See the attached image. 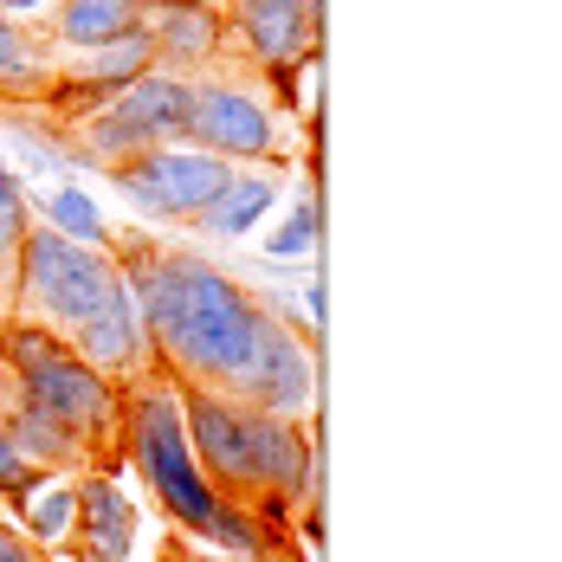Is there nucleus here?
<instances>
[{
  "mask_svg": "<svg viewBox=\"0 0 562 562\" xmlns=\"http://www.w3.org/2000/svg\"><path fill=\"white\" fill-rule=\"evenodd\" d=\"M226 33L252 71L284 85V71H311L324 40V0H233Z\"/></svg>",
  "mask_w": 562,
  "mask_h": 562,
  "instance_id": "nucleus-9",
  "label": "nucleus"
},
{
  "mask_svg": "<svg viewBox=\"0 0 562 562\" xmlns=\"http://www.w3.org/2000/svg\"><path fill=\"white\" fill-rule=\"evenodd\" d=\"M33 221H46L53 233L78 239V246H104V252H111V239H116L111 221L98 214V201H91L85 188H71V181H65V188H53L46 201H33Z\"/></svg>",
  "mask_w": 562,
  "mask_h": 562,
  "instance_id": "nucleus-19",
  "label": "nucleus"
},
{
  "mask_svg": "<svg viewBox=\"0 0 562 562\" xmlns=\"http://www.w3.org/2000/svg\"><path fill=\"white\" fill-rule=\"evenodd\" d=\"M7 505L20 510V530L33 543H65L71 537V517H78V479L71 472H40L26 492H13Z\"/></svg>",
  "mask_w": 562,
  "mask_h": 562,
  "instance_id": "nucleus-16",
  "label": "nucleus"
},
{
  "mask_svg": "<svg viewBox=\"0 0 562 562\" xmlns=\"http://www.w3.org/2000/svg\"><path fill=\"white\" fill-rule=\"evenodd\" d=\"M53 71H58L53 46L33 26H20V20L0 13V98L7 104H40L53 91Z\"/></svg>",
  "mask_w": 562,
  "mask_h": 562,
  "instance_id": "nucleus-15",
  "label": "nucleus"
},
{
  "mask_svg": "<svg viewBox=\"0 0 562 562\" xmlns=\"http://www.w3.org/2000/svg\"><path fill=\"white\" fill-rule=\"evenodd\" d=\"M143 26V7L136 0H58L40 26L46 46H65V53H85V46H104V40H123Z\"/></svg>",
  "mask_w": 562,
  "mask_h": 562,
  "instance_id": "nucleus-14",
  "label": "nucleus"
},
{
  "mask_svg": "<svg viewBox=\"0 0 562 562\" xmlns=\"http://www.w3.org/2000/svg\"><path fill=\"white\" fill-rule=\"evenodd\" d=\"M71 543H78V557L85 562H130V543H136V505L111 485V472L78 479Z\"/></svg>",
  "mask_w": 562,
  "mask_h": 562,
  "instance_id": "nucleus-12",
  "label": "nucleus"
},
{
  "mask_svg": "<svg viewBox=\"0 0 562 562\" xmlns=\"http://www.w3.org/2000/svg\"><path fill=\"white\" fill-rule=\"evenodd\" d=\"M65 342H71V349H78L98 375H111L116 389L156 369V342H149V324H143V311H136L130 284H116L111 304H104L98 317H85V324H78Z\"/></svg>",
  "mask_w": 562,
  "mask_h": 562,
  "instance_id": "nucleus-10",
  "label": "nucleus"
},
{
  "mask_svg": "<svg viewBox=\"0 0 562 562\" xmlns=\"http://www.w3.org/2000/svg\"><path fill=\"white\" fill-rule=\"evenodd\" d=\"M33 479H40V465H26V459H20V447L7 440V427H0V498H13V492H26Z\"/></svg>",
  "mask_w": 562,
  "mask_h": 562,
  "instance_id": "nucleus-21",
  "label": "nucleus"
},
{
  "mask_svg": "<svg viewBox=\"0 0 562 562\" xmlns=\"http://www.w3.org/2000/svg\"><path fill=\"white\" fill-rule=\"evenodd\" d=\"M58 0H0V13H7V20H20V26H33V33H40V26H46V13H53Z\"/></svg>",
  "mask_w": 562,
  "mask_h": 562,
  "instance_id": "nucleus-22",
  "label": "nucleus"
},
{
  "mask_svg": "<svg viewBox=\"0 0 562 562\" xmlns=\"http://www.w3.org/2000/svg\"><path fill=\"white\" fill-rule=\"evenodd\" d=\"M0 362L13 375V401H26L58 434H71L85 465L111 472L123 459V389L111 375H98L58 330H40L26 317L0 324Z\"/></svg>",
  "mask_w": 562,
  "mask_h": 562,
  "instance_id": "nucleus-2",
  "label": "nucleus"
},
{
  "mask_svg": "<svg viewBox=\"0 0 562 562\" xmlns=\"http://www.w3.org/2000/svg\"><path fill=\"white\" fill-rule=\"evenodd\" d=\"M181 143L226 156V162H252V169H284L291 143H284L279 104H272V78L252 71L246 58L233 53L221 65H207L188 91V123Z\"/></svg>",
  "mask_w": 562,
  "mask_h": 562,
  "instance_id": "nucleus-4",
  "label": "nucleus"
},
{
  "mask_svg": "<svg viewBox=\"0 0 562 562\" xmlns=\"http://www.w3.org/2000/svg\"><path fill=\"white\" fill-rule=\"evenodd\" d=\"M26 226H33V194L26 181L0 162V324H13V304H20V246H26Z\"/></svg>",
  "mask_w": 562,
  "mask_h": 562,
  "instance_id": "nucleus-17",
  "label": "nucleus"
},
{
  "mask_svg": "<svg viewBox=\"0 0 562 562\" xmlns=\"http://www.w3.org/2000/svg\"><path fill=\"white\" fill-rule=\"evenodd\" d=\"M317 233H324V214H317V181L304 175V188L291 194V207H284V221L266 233V259H279V266H291V259H304L311 246H317Z\"/></svg>",
  "mask_w": 562,
  "mask_h": 562,
  "instance_id": "nucleus-20",
  "label": "nucleus"
},
{
  "mask_svg": "<svg viewBox=\"0 0 562 562\" xmlns=\"http://www.w3.org/2000/svg\"><path fill=\"white\" fill-rule=\"evenodd\" d=\"M0 427H7V440L20 447V459L40 465V472H65V465L78 472V465H85V452L71 447V434H58L53 420L33 414L26 401H7V407H0Z\"/></svg>",
  "mask_w": 562,
  "mask_h": 562,
  "instance_id": "nucleus-18",
  "label": "nucleus"
},
{
  "mask_svg": "<svg viewBox=\"0 0 562 562\" xmlns=\"http://www.w3.org/2000/svg\"><path fill=\"white\" fill-rule=\"evenodd\" d=\"M111 252L123 266V284H130L143 324H149L156 369L175 375L181 389H233L246 356H252L266 297H252L233 272H221L214 259H201L175 239L116 233Z\"/></svg>",
  "mask_w": 562,
  "mask_h": 562,
  "instance_id": "nucleus-1",
  "label": "nucleus"
},
{
  "mask_svg": "<svg viewBox=\"0 0 562 562\" xmlns=\"http://www.w3.org/2000/svg\"><path fill=\"white\" fill-rule=\"evenodd\" d=\"M143 33L156 46V65L175 71V78H201L207 65L226 58V40H233L221 7H149Z\"/></svg>",
  "mask_w": 562,
  "mask_h": 562,
  "instance_id": "nucleus-11",
  "label": "nucleus"
},
{
  "mask_svg": "<svg viewBox=\"0 0 562 562\" xmlns=\"http://www.w3.org/2000/svg\"><path fill=\"white\" fill-rule=\"evenodd\" d=\"M104 175H111V188L136 207V214L188 226L226 188L233 162H226V156H207V149H194V143H156V149H136V156L104 162Z\"/></svg>",
  "mask_w": 562,
  "mask_h": 562,
  "instance_id": "nucleus-7",
  "label": "nucleus"
},
{
  "mask_svg": "<svg viewBox=\"0 0 562 562\" xmlns=\"http://www.w3.org/2000/svg\"><path fill=\"white\" fill-rule=\"evenodd\" d=\"M136 7H143V13H149V7H221V13H226L233 0H136Z\"/></svg>",
  "mask_w": 562,
  "mask_h": 562,
  "instance_id": "nucleus-25",
  "label": "nucleus"
},
{
  "mask_svg": "<svg viewBox=\"0 0 562 562\" xmlns=\"http://www.w3.org/2000/svg\"><path fill=\"white\" fill-rule=\"evenodd\" d=\"M279 194H284V169H252V162H233L226 188L188 226H194V233H207V239H246L252 226L279 207Z\"/></svg>",
  "mask_w": 562,
  "mask_h": 562,
  "instance_id": "nucleus-13",
  "label": "nucleus"
},
{
  "mask_svg": "<svg viewBox=\"0 0 562 562\" xmlns=\"http://www.w3.org/2000/svg\"><path fill=\"white\" fill-rule=\"evenodd\" d=\"M0 562H40V557H33V543H26L7 517H0Z\"/></svg>",
  "mask_w": 562,
  "mask_h": 562,
  "instance_id": "nucleus-23",
  "label": "nucleus"
},
{
  "mask_svg": "<svg viewBox=\"0 0 562 562\" xmlns=\"http://www.w3.org/2000/svg\"><path fill=\"white\" fill-rule=\"evenodd\" d=\"M162 562H239V557H194V550L181 543V530H175L169 543H162Z\"/></svg>",
  "mask_w": 562,
  "mask_h": 562,
  "instance_id": "nucleus-24",
  "label": "nucleus"
},
{
  "mask_svg": "<svg viewBox=\"0 0 562 562\" xmlns=\"http://www.w3.org/2000/svg\"><path fill=\"white\" fill-rule=\"evenodd\" d=\"M116 284H123L116 252L78 246V239L53 233L46 221H33L26 226V246H20V304H13V317L71 337L85 317H98L111 304Z\"/></svg>",
  "mask_w": 562,
  "mask_h": 562,
  "instance_id": "nucleus-5",
  "label": "nucleus"
},
{
  "mask_svg": "<svg viewBox=\"0 0 562 562\" xmlns=\"http://www.w3.org/2000/svg\"><path fill=\"white\" fill-rule=\"evenodd\" d=\"M188 91H194V78H175L162 65H149L143 78L116 85L104 111H91V116L71 123V156H78V162H116V156L156 149V143H181Z\"/></svg>",
  "mask_w": 562,
  "mask_h": 562,
  "instance_id": "nucleus-6",
  "label": "nucleus"
},
{
  "mask_svg": "<svg viewBox=\"0 0 562 562\" xmlns=\"http://www.w3.org/2000/svg\"><path fill=\"white\" fill-rule=\"evenodd\" d=\"M233 401L239 407H259V414H284V420H304L311 401H317V349H311V330H297L284 317V304H266L259 317V337H252V356L233 382Z\"/></svg>",
  "mask_w": 562,
  "mask_h": 562,
  "instance_id": "nucleus-8",
  "label": "nucleus"
},
{
  "mask_svg": "<svg viewBox=\"0 0 562 562\" xmlns=\"http://www.w3.org/2000/svg\"><path fill=\"white\" fill-rule=\"evenodd\" d=\"M123 459L143 472V485L156 492V505L169 510V524L181 537H207L214 543V524H221L226 498L207 485L201 459L188 447L181 394H175V375H162V369L123 382Z\"/></svg>",
  "mask_w": 562,
  "mask_h": 562,
  "instance_id": "nucleus-3",
  "label": "nucleus"
}]
</instances>
